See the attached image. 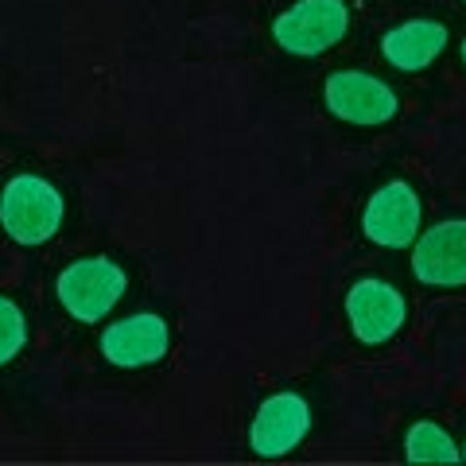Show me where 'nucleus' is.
Here are the masks:
<instances>
[{
    "mask_svg": "<svg viewBox=\"0 0 466 466\" xmlns=\"http://www.w3.org/2000/svg\"><path fill=\"white\" fill-rule=\"evenodd\" d=\"M66 218V202L58 187L43 175H16L0 191V226L16 245H47Z\"/></svg>",
    "mask_w": 466,
    "mask_h": 466,
    "instance_id": "f257e3e1",
    "label": "nucleus"
},
{
    "mask_svg": "<svg viewBox=\"0 0 466 466\" xmlns=\"http://www.w3.org/2000/svg\"><path fill=\"white\" fill-rule=\"evenodd\" d=\"M55 291L70 319L97 323V319H106L116 303H121V296L128 291V276L109 257H82L63 268Z\"/></svg>",
    "mask_w": 466,
    "mask_h": 466,
    "instance_id": "f03ea898",
    "label": "nucleus"
},
{
    "mask_svg": "<svg viewBox=\"0 0 466 466\" xmlns=\"http://www.w3.org/2000/svg\"><path fill=\"white\" fill-rule=\"evenodd\" d=\"M350 27V8L342 0H296L272 20V39L276 47L288 55H323L346 35Z\"/></svg>",
    "mask_w": 466,
    "mask_h": 466,
    "instance_id": "7ed1b4c3",
    "label": "nucleus"
},
{
    "mask_svg": "<svg viewBox=\"0 0 466 466\" xmlns=\"http://www.w3.org/2000/svg\"><path fill=\"white\" fill-rule=\"evenodd\" d=\"M346 323L354 330V339L366 346H381L389 339H397L400 327L408 323V303L400 296V288H392L389 280H377V276L350 284Z\"/></svg>",
    "mask_w": 466,
    "mask_h": 466,
    "instance_id": "20e7f679",
    "label": "nucleus"
},
{
    "mask_svg": "<svg viewBox=\"0 0 466 466\" xmlns=\"http://www.w3.org/2000/svg\"><path fill=\"white\" fill-rule=\"evenodd\" d=\"M420 218H424V202H420L416 187L404 179L385 183L381 191H373L361 214V233L381 245V249H408L420 238Z\"/></svg>",
    "mask_w": 466,
    "mask_h": 466,
    "instance_id": "39448f33",
    "label": "nucleus"
},
{
    "mask_svg": "<svg viewBox=\"0 0 466 466\" xmlns=\"http://www.w3.org/2000/svg\"><path fill=\"white\" fill-rule=\"evenodd\" d=\"M323 97L327 109L350 125H385L400 109L392 86L366 75V70H334L323 86Z\"/></svg>",
    "mask_w": 466,
    "mask_h": 466,
    "instance_id": "423d86ee",
    "label": "nucleus"
},
{
    "mask_svg": "<svg viewBox=\"0 0 466 466\" xmlns=\"http://www.w3.org/2000/svg\"><path fill=\"white\" fill-rule=\"evenodd\" d=\"M311 431V404L299 392H272L257 408L249 424V447L260 459H284L291 455Z\"/></svg>",
    "mask_w": 466,
    "mask_h": 466,
    "instance_id": "0eeeda50",
    "label": "nucleus"
},
{
    "mask_svg": "<svg viewBox=\"0 0 466 466\" xmlns=\"http://www.w3.org/2000/svg\"><path fill=\"white\" fill-rule=\"evenodd\" d=\"M412 272L420 284L462 288L466 284V218L431 226L412 241Z\"/></svg>",
    "mask_w": 466,
    "mask_h": 466,
    "instance_id": "6e6552de",
    "label": "nucleus"
},
{
    "mask_svg": "<svg viewBox=\"0 0 466 466\" xmlns=\"http://www.w3.org/2000/svg\"><path fill=\"white\" fill-rule=\"evenodd\" d=\"M171 350V327L159 315H128L121 323L106 327L101 334V354L121 370H140V366H156L164 361Z\"/></svg>",
    "mask_w": 466,
    "mask_h": 466,
    "instance_id": "1a4fd4ad",
    "label": "nucleus"
},
{
    "mask_svg": "<svg viewBox=\"0 0 466 466\" xmlns=\"http://www.w3.org/2000/svg\"><path fill=\"white\" fill-rule=\"evenodd\" d=\"M447 47V27L440 20H408L385 32L381 51L397 70H424Z\"/></svg>",
    "mask_w": 466,
    "mask_h": 466,
    "instance_id": "9d476101",
    "label": "nucleus"
},
{
    "mask_svg": "<svg viewBox=\"0 0 466 466\" xmlns=\"http://www.w3.org/2000/svg\"><path fill=\"white\" fill-rule=\"evenodd\" d=\"M404 459L412 462H459L462 451L451 440V431L440 428L435 420H416L404 435Z\"/></svg>",
    "mask_w": 466,
    "mask_h": 466,
    "instance_id": "9b49d317",
    "label": "nucleus"
},
{
    "mask_svg": "<svg viewBox=\"0 0 466 466\" xmlns=\"http://www.w3.org/2000/svg\"><path fill=\"white\" fill-rule=\"evenodd\" d=\"M24 342H27L24 311L8 296H0V366H8V361L24 350Z\"/></svg>",
    "mask_w": 466,
    "mask_h": 466,
    "instance_id": "f8f14e48",
    "label": "nucleus"
},
{
    "mask_svg": "<svg viewBox=\"0 0 466 466\" xmlns=\"http://www.w3.org/2000/svg\"><path fill=\"white\" fill-rule=\"evenodd\" d=\"M462 66H466V39H462Z\"/></svg>",
    "mask_w": 466,
    "mask_h": 466,
    "instance_id": "ddd939ff",
    "label": "nucleus"
},
{
    "mask_svg": "<svg viewBox=\"0 0 466 466\" xmlns=\"http://www.w3.org/2000/svg\"><path fill=\"white\" fill-rule=\"evenodd\" d=\"M459 451H462V459H466V443H462V447H459Z\"/></svg>",
    "mask_w": 466,
    "mask_h": 466,
    "instance_id": "4468645a",
    "label": "nucleus"
}]
</instances>
